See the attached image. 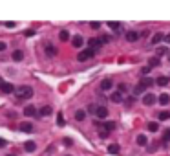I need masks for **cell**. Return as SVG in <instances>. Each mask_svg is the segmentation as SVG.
<instances>
[{
  "mask_svg": "<svg viewBox=\"0 0 170 156\" xmlns=\"http://www.w3.org/2000/svg\"><path fill=\"white\" fill-rule=\"evenodd\" d=\"M17 94H18L20 99H29L31 96H33V88H31L29 85H22V86L17 88Z\"/></svg>",
  "mask_w": 170,
  "mask_h": 156,
  "instance_id": "cell-1",
  "label": "cell"
},
{
  "mask_svg": "<svg viewBox=\"0 0 170 156\" xmlns=\"http://www.w3.org/2000/svg\"><path fill=\"white\" fill-rule=\"evenodd\" d=\"M95 55V50H92V48H86V50H82L81 53L77 55V59L81 61V62H84V61H88V59H92Z\"/></svg>",
  "mask_w": 170,
  "mask_h": 156,
  "instance_id": "cell-2",
  "label": "cell"
},
{
  "mask_svg": "<svg viewBox=\"0 0 170 156\" xmlns=\"http://www.w3.org/2000/svg\"><path fill=\"white\" fill-rule=\"evenodd\" d=\"M113 88V81L112 79H102L101 81V90L102 92H108V90H112Z\"/></svg>",
  "mask_w": 170,
  "mask_h": 156,
  "instance_id": "cell-3",
  "label": "cell"
},
{
  "mask_svg": "<svg viewBox=\"0 0 170 156\" xmlns=\"http://www.w3.org/2000/svg\"><path fill=\"white\" fill-rule=\"evenodd\" d=\"M95 116H97L99 119L108 118V108H106V107H97V112H95Z\"/></svg>",
  "mask_w": 170,
  "mask_h": 156,
  "instance_id": "cell-4",
  "label": "cell"
},
{
  "mask_svg": "<svg viewBox=\"0 0 170 156\" xmlns=\"http://www.w3.org/2000/svg\"><path fill=\"white\" fill-rule=\"evenodd\" d=\"M143 103L146 107L154 105V103H155V96H154V94H146V96H143Z\"/></svg>",
  "mask_w": 170,
  "mask_h": 156,
  "instance_id": "cell-5",
  "label": "cell"
},
{
  "mask_svg": "<svg viewBox=\"0 0 170 156\" xmlns=\"http://www.w3.org/2000/svg\"><path fill=\"white\" fill-rule=\"evenodd\" d=\"M126 40H128V42H135L137 39H139V33H137V31H126Z\"/></svg>",
  "mask_w": 170,
  "mask_h": 156,
  "instance_id": "cell-6",
  "label": "cell"
},
{
  "mask_svg": "<svg viewBox=\"0 0 170 156\" xmlns=\"http://www.w3.org/2000/svg\"><path fill=\"white\" fill-rule=\"evenodd\" d=\"M135 143L139 145V147H146V145H148V138L145 136V134H139V136L135 138Z\"/></svg>",
  "mask_w": 170,
  "mask_h": 156,
  "instance_id": "cell-7",
  "label": "cell"
},
{
  "mask_svg": "<svg viewBox=\"0 0 170 156\" xmlns=\"http://www.w3.org/2000/svg\"><path fill=\"white\" fill-rule=\"evenodd\" d=\"M20 130H22V132H28V134H31V132H33V125H31L29 121H24V123H20Z\"/></svg>",
  "mask_w": 170,
  "mask_h": 156,
  "instance_id": "cell-8",
  "label": "cell"
},
{
  "mask_svg": "<svg viewBox=\"0 0 170 156\" xmlns=\"http://www.w3.org/2000/svg\"><path fill=\"white\" fill-rule=\"evenodd\" d=\"M24 114H26V116H29V118H35V116H39V112H37V108L35 107H26L24 108Z\"/></svg>",
  "mask_w": 170,
  "mask_h": 156,
  "instance_id": "cell-9",
  "label": "cell"
},
{
  "mask_svg": "<svg viewBox=\"0 0 170 156\" xmlns=\"http://www.w3.org/2000/svg\"><path fill=\"white\" fill-rule=\"evenodd\" d=\"M35 149H37V143H35V141H31V140H28V141L24 143V151H26V152H33Z\"/></svg>",
  "mask_w": 170,
  "mask_h": 156,
  "instance_id": "cell-10",
  "label": "cell"
},
{
  "mask_svg": "<svg viewBox=\"0 0 170 156\" xmlns=\"http://www.w3.org/2000/svg\"><path fill=\"white\" fill-rule=\"evenodd\" d=\"M112 103H123V94L117 90V92H112V96H110Z\"/></svg>",
  "mask_w": 170,
  "mask_h": 156,
  "instance_id": "cell-11",
  "label": "cell"
},
{
  "mask_svg": "<svg viewBox=\"0 0 170 156\" xmlns=\"http://www.w3.org/2000/svg\"><path fill=\"white\" fill-rule=\"evenodd\" d=\"M88 44H90V48H92V50H99L102 42H101V39H90V40H88Z\"/></svg>",
  "mask_w": 170,
  "mask_h": 156,
  "instance_id": "cell-12",
  "label": "cell"
},
{
  "mask_svg": "<svg viewBox=\"0 0 170 156\" xmlns=\"http://www.w3.org/2000/svg\"><path fill=\"white\" fill-rule=\"evenodd\" d=\"M161 40H165V35L161 33V31H155V35L152 37V44H159Z\"/></svg>",
  "mask_w": 170,
  "mask_h": 156,
  "instance_id": "cell-13",
  "label": "cell"
},
{
  "mask_svg": "<svg viewBox=\"0 0 170 156\" xmlns=\"http://www.w3.org/2000/svg\"><path fill=\"white\" fill-rule=\"evenodd\" d=\"M71 44L75 46V48H82V44H84V39H82L81 35H77V37H73V40H71Z\"/></svg>",
  "mask_w": 170,
  "mask_h": 156,
  "instance_id": "cell-14",
  "label": "cell"
},
{
  "mask_svg": "<svg viewBox=\"0 0 170 156\" xmlns=\"http://www.w3.org/2000/svg\"><path fill=\"white\" fill-rule=\"evenodd\" d=\"M0 90H2L4 94H11V92L15 90V86L11 85V83H4V85H2V86H0Z\"/></svg>",
  "mask_w": 170,
  "mask_h": 156,
  "instance_id": "cell-15",
  "label": "cell"
},
{
  "mask_svg": "<svg viewBox=\"0 0 170 156\" xmlns=\"http://www.w3.org/2000/svg\"><path fill=\"white\" fill-rule=\"evenodd\" d=\"M11 57H13V61H17V62H18V61H22V59H24V51H22V50H15Z\"/></svg>",
  "mask_w": 170,
  "mask_h": 156,
  "instance_id": "cell-16",
  "label": "cell"
},
{
  "mask_svg": "<svg viewBox=\"0 0 170 156\" xmlns=\"http://www.w3.org/2000/svg\"><path fill=\"white\" fill-rule=\"evenodd\" d=\"M119 151H121V147L117 143H112V145H108V152L110 154H119Z\"/></svg>",
  "mask_w": 170,
  "mask_h": 156,
  "instance_id": "cell-17",
  "label": "cell"
},
{
  "mask_svg": "<svg viewBox=\"0 0 170 156\" xmlns=\"http://www.w3.org/2000/svg\"><path fill=\"white\" fill-rule=\"evenodd\" d=\"M157 101L161 103V105H168V103H170V96H168V94H161V96L157 97Z\"/></svg>",
  "mask_w": 170,
  "mask_h": 156,
  "instance_id": "cell-18",
  "label": "cell"
},
{
  "mask_svg": "<svg viewBox=\"0 0 170 156\" xmlns=\"http://www.w3.org/2000/svg\"><path fill=\"white\" fill-rule=\"evenodd\" d=\"M145 90H146V86L139 83V85H137V86L134 88V96H141V94H145Z\"/></svg>",
  "mask_w": 170,
  "mask_h": 156,
  "instance_id": "cell-19",
  "label": "cell"
},
{
  "mask_svg": "<svg viewBox=\"0 0 170 156\" xmlns=\"http://www.w3.org/2000/svg\"><path fill=\"white\" fill-rule=\"evenodd\" d=\"M51 112H53V108H51L49 105H46V107H42V108H40V112H39V114H40V116H51Z\"/></svg>",
  "mask_w": 170,
  "mask_h": 156,
  "instance_id": "cell-20",
  "label": "cell"
},
{
  "mask_svg": "<svg viewBox=\"0 0 170 156\" xmlns=\"http://www.w3.org/2000/svg\"><path fill=\"white\" fill-rule=\"evenodd\" d=\"M102 129H104L106 132H112V130L115 129V123H113V121H106V123H102Z\"/></svg>",
  "mask_w": 170,
  "mask_h": 156,
  "instance_id": "cell-21",
  "label": "cell"
},
{
  "mask_svg": "<svg viewBox=\"0 0 170 156\" xmlns=\"http://www.w3.org/2000/svg\"><path fill=\"white\" fill-rule=\"evenodd\" d=\"M168 81H170V79H168V77H165V75H161V77H157V79H155V83H157L159 86H166V85H168Z\"/></svg>",
  "mask_w": 170,
  "mask_h": 156,
  "instance_id": "cell-22",
  "label": "cell"
},
{
  "mask_svg": "<svg viewBox=\"0 0 170 156\" xmlns=\"http://www.w3.org/2000/svg\"><path fill=\"white\" fill-rule=\"evenodd\" d=\"M154 83H155V79H150V77H143V79H141V85H145L146 88H148V86H152Z\"/></svg>",
  "mask_w": 170,
  "mask_h": 156,
  "instance_id": "cell-23",
  "label": "cell"
},
{
  "mask_svg": "<svg viewBox=\"0 0 170 156\" xmlns=\"http://www.w3.org/2000/svg\"><path fill=\"white\" fill-rule=\"evenodd\" d=\"M46 55H48V57H51V55H57V48L48 44V46H46Z\"/></svg>",
  "mask_w": 170,
  "mask_h": 156,
  "instance_id": "cell-24",
  "label": "cell"
},
{
  "mask_svg": "<svg viewBox=\"0 0 170 156\" xmlns=\"http://www.w3.org/2000/svg\"><path fill=\"white\" fill-rule=\"evenodd\" d=\"M146 129L150 130V132H157V130H159V125H157L155 121H150V123L146 125Z\"/></svg>",
  "mask_w": 170,
  "mask_h": 156,
  "instance_id": "cell-25",
  "label": "cell"
},
{
  "mask_svg": "<svg viewBox=\"0 0 170 156\" xmlns=\"http://www.w3.org/2000/svg\"><path fill=\"white\" fill-rule=\"evenodd\" d=\"M159 62H161V61H159V57H150V59H148V66H159Z\"/></svg>",
  "mask_w": 170,
  "mask_h": 156,
  "instance_id": "cell-26",
  "label": "cell"
},
{
  "mask_svg": "<svg viewBox=\"0 0 170 156\" xmlns=\"http://www.w3.org/2000/svg\"><path fill=\"white\" fill-rule=\"evenodd\" d=\"M159 119H161V121H165V119H170V112L168 110H161V112H159V116H157Z\"/></svg>",
  "mask_w": 170,
  "mask_h": 156,
  "instance_id": "cell-27",
  "label": "cell"
},
{
  "mask_svg": "<svg viewBox=\"0 0 170 156\" xmlns=\"http://www.w3.org/2000/svg\"><path fill=\"white\" fill-rule=\"evenodd\" d=\"M84 118H86V112H84V110H77L75 112V119L77 121H84Z\"/></svg>",
  "mask_w": 170,
  "mask_h": 156,
  "instance_id": "cell-28",
  "label": "cell"
},
{
  "mask_svg": "<svg viewBox=\"0 0 170 156\" xmlns=\"http://www.w3.org/2000/svg\"><path fill=\"white\" fill-rule=\"evenodd\" d=\"M57 125H59V127H64V125H66L64 116H62V112H59V114H57Z\"/></svg>",
  "mask_w": 170,
  "mask_h": 156,
  "instance_id": "cell-29",
  "label": "cell"
},
{
  "mask_svg": "<svg viewBox=\"0 0 170 156\" xmlns=\"http://www.w3.org/2000/svg\"><path fill=\"white\" fill-rule=\"evenodd\" d=\"M59 39H60V40H68V39H70V33H68L66 29H62L60 33H59Z\"/></svg>",
  "mask_w": 170,
  "mask_h": 156,
  "instance_id": "cell-30",
  "label": "cell"
},
{
  "mask_svg": "<svg viewBox=\"0 0 170 156\" xmlns=\"http://www.w3.org/2000/svg\"><path fill=\"white\" fill-rule=\"evenodd\" d=\"M108 28L113 29V31H117V29L121 28V24H119V22H108Z\"/></svg>",
  "mask_w": 170,
  "mask_h": 156,
  "instance_id": "cell-31",
  "label": "cell"
},
{
  "mask_svg": "<svg viewBox=\"0 0 170 156\" xmlns=\"http://www.w3.org/2000/svg\"><path fill=\"white\" fill-rule=\"evenodd\" d=\"M150 70H152V66H143V68H141V74L146 75V74H150Z\"/></svg>",
  "mask_w": 170,
  "mask_h": 156,
  "instance_id": "cell-32",
  "label": "cell"
},
{
  "mask_svg": "<svg viewBox=\"0 0 170 156\" xmlns=\"http://www.w3.org/2000/svg\"><path fill=\"white\" fill-rule=\"evenodd\" d=\"M163 140H165V141H170V129H166V130H165V134H163Z\"/></svg>",
  "mask_w": 170,
  "mask_h": 156,
  "instance_id": "cell-33",
  "label": "cell"
},
{
  "mask_svg": "<svg viewBox=\"0 0 170 156\" xmlns=\"http://www.w3.org/2000/svg\"><path fill=\"white\" fill-rule=\"evenodd\" d=\"M24 35H26V37H33V35H35V29H26Z\"/></svg>",
  "mask_w": 170,
  "mask_h": 156,
  "instance_id": "cell-34",
  "label": "cell"
},
{
  "mask_svg": "<svg viewBox=\"0 0 170 156\" xmlns=\"http://www.w3.org/2000/svg\"><path fill=\"white\" fill-rule=\"evenodd\" d=\"M126 90H128V86H126L124 83H121V85H119V92H121V94H124Z\"/></svg>",
  "mask_w": 170,
  "mask_h": 156,
  "instance_id": "cell-35",
  "label": "cell"
},
{
  "mask_svg": "<svg viewBox=\"0 0 170 156\" xmlns=\"http://www.w3.org/2000/svg\"><path fill=\"white\" fill-rule=\"evenodd\" d=\"M64 145H66V147H71V145H73V140H71V138H64Z\"/></svg>",
  "mask_w": 170,
  "mask_h": 156,
  "instance_id": "cell-36",
  "label": "cell"
},
{
  "mask_svg": "<svg viewBox=\"0 0 170 156\" xmlns=\"http://www.w3.org/2000/svg\"><path fill=\"white\" fill-rule=\"evenodd\" d=\"M108 40H110V37H108V35H102V37H101V42H102V44H106Z\"/></svg>",
  "mask_w": 170,
  "mask_h": 156,
  "instance_id": "cell-37",
  "label": "cell"
},
{
  "mask_svg": "<svg viewBox=\"0 0 170 156\" xmlns=\"http://www.w3.org/2000/svg\"><path fill=\"white\" fill-rule=\"evenodd\" d=\"M99 134H101V138H108V134H110V132H106L104 129H101V132H99Z\"/></svg>",
  "mask_w": 170,
  "mask_h": 156,
  "instance_id": "cell-38",
  "label": "cell"
},
{
  "mask_svg": "<svg viewBox=\"0 0 170 156\" xmlns=\"http://www.w3.org/2000/svg\"><path fill=\"white\" fill-rule=\"evenodd\" d=\"M90 26H92L93 29H99V28H101V22H92Z\"/></svg>",
  "mask_w": 170,
  "mask_h": 156,
  "instance_id": "cell-39",
  "label": "cell"
},
{
  "mask_svg": "<svg viewBox=\"0 0 170 156\" xmlns=\"http://www.w3.org/2000/svg\"><path fill=\"white\" fill-rule=\"evenodd\" d=\"M4 26H6V28H15L17 22H4Z\"/></svg>",
  "mask_w": 170,
  "mask_h": 156,
  "instance_id": "cell-40",
  "label": "cell"
},
{
  "mask_svg": "<svg viewBox=\"0 0 170 156\" xmlns=\"http://www.w3.org/2000/svg\"><path fill=\"white\" fill-rule=\"evenodd\" d=\"M88 112L95 114V112H97V107H93V105H90V107H88Z\"/></svg>",
  "mask_w": 170,
  "mask_h": 156,
  "instance_id": "cell-41",
  "label": "cell"
},
{
  "mask_svg": "<svg viewBox=\"0 0 170 156\" xmlns=\"http://www.w3.org/2000/svg\"><path fill=\"white\" fill-rule=\"evenodd\" d=\"M165 53H166L165 48H159V50H157V55H165Z\"/></svg>",
  "mask_w": 170,
  "mask_h": 156,
  "instance_id": "cell-42",
  "label": "cell"
},
{
  "mask_svg": "<svg viewBox=\"0 0 170 156\" xmlns=\"http://www.w3.org/2000/svg\"><path fill=\"white\" fill-rule=\"evenodd\" d=\"M6 50V42H2V40H0V51H4Z\"/></svg>",
  "mask_w": 170,
  "mask_h": 156,
  "instance_id": "cell-43",
  "label": "cell"
},
{
  "mask_svg": "<svg viewBox=\"0 0 170 156\" xmlns=\"http://www.w3.org/2000/svg\"><path fill=\"white\" fill-rule=\"evenodd\" d=\"M2 147H6V140L0 138V149H2Z\"/></svg>",
  "mask_w": 170,
  "mask_h": 156,
  "instance_id": "cell-44",
  "label": "cell"
},
{
  "mask_svg": "<svg viewBox=\"0 0 170 156\" xmlns=\"http://www.w3.org/2000/svg\"><path fill=\"white\" fill-rule=\"evenodd\" d=\"M165 42H168V44H170V33H168V35H165Z\"/></svg>",
  "mask_w": 170,
  "mask_h": 156,
  "instance_id": "cell-45",
  "label": "cell"
},
{
  "mask_svg": "<svg viewBox=\"0 0 170 156\" xmlns=\"http://www.w3.org/2000/svg\"><path fill=\"white\" fill-rule=\"evenodd\" d=\"M2 85H4V79H2V77H0V86H2Z\"/></svg>",
  "mask_w": 170,
  "mask_h": 156,
  "instance_id": "cell-46",
  "label": "cell"
},
{
  "mask_svg": "<svg viewBox=\"0 0 170 156\" xmlns=\"http://www.w3.org/2000/svg\"><path fill=\"white\" fill-rule=\"evenodd\" d=\"M6 156H15V154H6Z\"/></svg>",
  "mask_w": 170,
  "mask_h": 156,
  "instance_id": "cell-47",
  "label": "cell"
}]
</instances>
